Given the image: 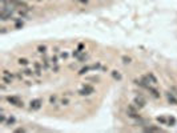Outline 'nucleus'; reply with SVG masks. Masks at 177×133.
I'll use <instances>...</instances> for the list:
<instances>
[{"label":"nucleus","mask_w":177,"mask_h":133,"mask_svg":"<svg viewBox=\"0 0 177 133\" xmlns=\"http://www.w3.org/2000/svg\"><path fill=\"white\" fill-rule=\"evenodd\" d=\"M8 1V4L11 5V7H13L15 10H27V11H33V8L35 7H32V5H29L27 3V0H7Z\"/></svg>","instance_id":"nucleus-1"},{"label":"nucleus","mask_w":177,"mask_h":133,"mask_svg":"<svg viewBox=\"0 0 177 133\" xmlns=\"http://www.w3.org/2000/svg\"><path fill=\"white\" fill-rule=\"evenodd\" d=\"M1 100H7L11 105L18 107V108H24V107H25L24 103H23V100H20L18 96H3Z\"/></svg>","instance_id":"nucleus-2"},{"label":"nucleus","mask_w":177,"mask_h":133,"mask_svg":"<svg viewBox=\"0 0 177 133\" xmlns=\"http://www.w3.org/2000/svg\"><path fill=\"white\" fill-rule=\"evenodd\" d=\"M92 93H95V88L92 85H89V84H83V87L77 90V95L83 96V97H88Z\"/></svg>","instance_id":"nucleus-3"},{"label":"nucleus","mask_w":177,"mask_h":133,"mask_svg":"<svg viewBox=\"0 0 177 133\" xmlns=\"http://www.w3.org/2000/svg\"><path fill=\"white\" fill-rule=\"evenodd\" d=\"M133 104H135L139 109L145 108V105H147V100H145L144 95H136V97L133 98Z\"/></svg>","instance_id":"nucleus-4"},{"label":"nucleus","mask_w":177,"mask_h":133,"mask_svg":"<svg viewBox=\"0 0 177 133\" xmlns=\"http://www.w3.org/2000/svg\"><path fill=\"white\" fill-rule=\"evenodd\" d=\"M43 105V100L41 98H33V100L29 101V105H28V109L29 111H39Z\"/></svg>","instance_id":"nucleus-5"},{"label":"nucleus","mask_w":177,"mask_h":133,"mask_svg":"<svg viewBox=\"0 0 177 133\" xmlns=\"http://www.w3.org/2000/svg\"><path fill=\"white\" fill-rule=\"evenodd\" d=\"M165 97H167V101L172 105H177V95L173 90H168L165 92Z\"/></svg>","instance_id":"nucleus-6"},{"label":"nucleus","mask_w":177,"mask_h":133,"mask_svg":"<svg viewBox=\"0 0 177 133\" xmlns=\"http://www.w3.org/2000/svg\"><path fill=\"white\" fill-rule=\"evenodd\" d=\"M145 90H147V92L149 93V95L152 96L153 98H155V100H159V98H160V96H161V93H160V90H159L157 88H156V87H153L152 84H150V85L148 87V88L145 89Z\"/></svg>","instance_id":"nucleus-7"},{"label":"nucleus","mask_w":177,"mask_h":133,"mask_svg":"<svg viewBox=\"0 0 177 133\" xmlns=\"http://www.w3.org/2000/svg\"><path fill=\"white\" fill-rule=\"evenodd\" d=\"M41 64H43V68H44V71H49L51 69V65H52V63H51V57H48L47 53L45 55H41Z\"/></svg>","instance_id":"nucleus-8"},{"label":"nucleus","mask_w":177,"mask_h":133,"mask_svg":"<svg viewBox=\"0 0 177 133\" xmlns=\"http://www.w3.org/2000/svg\"><path fill=\"white\" fill-rule=\"evenodd\" d=\"M142 131L144 132H164V129L160 128L159 125H148V126H144Z\"/></svg>","instance_id":"nucleus-9"},{"label":"nucleus","mask_w":177,"mask_h":133,"mask_svg":"<svg viewBox=\"0 0 177 133\" xmlns=\"http://www.w3.org/2000/svg\"><path fill=\"white\" fill-rule=\"evenodd\" d=\"M83 52H84V44H79V45H77V48H76V49L72 52V57L77 59Z\"/></svg>","instance_id":"nucleus-10"},{"label":"nucleus","mask_w":177,"mask_h":133,"mask_svg":"<svg viewBox=\"0 0 177 133\" xmlns=\"http://www.w3.org/2000/svg\"><path fill=\"white\" fill-rule=\"evenodd\" d=\"M91 71H93V69H92V65H84V67H81V68L79 69L77 75H79V76H84V75H87V73H89Z\"/></svg>","instance_id":"nucleus-11"},{"label":"nucleus","mask_w":177,"mask_h":133,"mask_svg":"<svg viewBox=\"0 0 177 133\" xmlns=\"http://www.w3.org/2000/svg\"><path fill=\"white\" fill-rule=\"evenodd\" d=\"M85 81H88V83H99V81H100V76L99 75L87 76V77H85Z\"/></svg>","instance_id":"nucleus-12"},{"label":"nucleus","mask_w":177,"mask_h":133,"mask_svg":"<svg viewBox=\"0 0 177 133\" xmlns=\"http://www.w3.org/2000/svg\"><path fill=\"white\" fill-rule=\"evenodd\" d=\"M21 72H23V75L28 76V77H33V76H35V71L31 69V68H27V67H24V69H23Z\"/></svg>","instance_id":"nucleus-13"},{"label":"nucleus","mask_w":177,"mask_h":133,"mask_svg":"<svg viewBox=\"0 0 177 133\" xmlns=\"http://www.w3.org/2000/svg\"><path fill=\"white\" fill-rule=\"evenodd\" d=\"M13 24H15V27L16 28H21L23 25H24V20H23V18H13Z\"/></svg>","instance_id":"nucleus-14"},{"label":"nucleus","mask_w":177,"mask_h":133,"mask_svg":"<svg viewBox=\"0 0 177 133\" xmlns=\"http://www.w3.org/2000/svg\"><path fill=\"white\" fill-rule=\"evenodd\" d=\"M88 59H89V55L85 53V52H83L81 55L76 59V61H77V63H85V61H88Z\"/></svg>","instance_id":"nucleus-15"},{"label":"nucleus","mask_w":177,"mask_h":133,"mask_svg":"<svg viewBox=\"0 0 177 133\" xmlns=\"http://www.w3.org/2000/svg\"><path fill=\"white\" fill-rule=\"evenodd\" d=\"M16 13L23 19H28V16H29V11L27 10H16Z\"/></svg>","instance_id":"nucleus-16"},{"label":"nucleus","mask_w":177,"mask_h":133,"mask_svg":"<svg viewBox=\"0 0 177 133\" xmlns=\"http://www.w3.org/2000/svg\"><path fill=\"white\" fill-rule=\"evenodd\" d=\"M147 76H148V79H149L150 84H153V85H157L159 80H157V77H156V76H155V75H153V73H152V72L147 73Z\"/></svg>","instance_id":"nucleus-17"},{"label":"nucleus","mask_w":177,"mask_h":133,"mask_svg":"<svg viewBox=\"0 0 177 133\" xmlns=\"http://www.w3.org/2000/svg\"><path fill=\"white\" fill-rule=\"evenodd\" d=\"M36 51H38V53H40V55H45V53L48 52V47H47L45 44L39 45V47L36 48Z\"/></svg>","instance_id":"nucleus-18"},{"label":"nucleus","mask_w":177,"mask_h":133,"mask_svg":"<svg viewBox=\"0 0 177 133\" xmlns=\"http://www.w3.org/2000/svg\"><path fill=\"white\" fill-rule=\"evenodd\" d=\"M18 64L20 67H28L29 65V60L25 57H20V59H18Z\"/></svg>","instance_id":"nucleus-19"},{"label":"nucleus","mask_w":177,"mask_h":133,"mask_svg":"<svg viewBox=\"0 0 177 133\" xmlns=\"http://www.w3.org/2000/svg\"><path fill=\"white\" fill-rule=\"evenodd\" d=\"M1 83L7 84V85H12V83H13V79L8 77V76H4V75H1Z\"/></svg>","instance_id":"nucleus-20"},{"label":"nucleus","mask_w":177,"mask_h":133,"mask_svg":"<svg viewBox=\"0 0 177 133\" xmlns=\"http://www.w3.org/2000/svg\"><path fill=\"white\" fill-rule=\"evenodd\" d=\"M0 123H1V125H5V123H7V115L4 113V109H0Z\"/></svg>","instance_id":"nucleus-21"},{"label":"nucleus","mask_w":177,"mask_h":133,"mask_svg":"<svg viewBox=\"0 0 177 133\" xmlns=\"http://www.w3.org/2000/svg\"><path fill=\"white\" fill-rule=\"evenodd\" d=\"M156 120L160 125H168V117H165V116H159Z\"/></svg>","instance_id":"nucleus-22"},{"label":"nucleus","mask_w":177,"mask_h":133,"mask_svg":"<svg viewBox=\"0 0 177 133\" xmlns=\"http://www.w3.org/2000/svg\"><path fill=\"white\" fill-rule=\"evenodd\" d=\"M59 56H60V59H61V60H64V61H67L68 59H69V52H68V51H61V52L59 53Z\"/></svg>","instance_id":"nucleus-23"},{"label":"nucleus","mask_w":177,"mask_h":133,"mask_svg":"<svg viewBox=\"0 0 177 133\" xmlns=\"http://www.w3.org/2000/svg\"><path fill=\"white\" fill-rule=\"evenodd\" d=\"M49 104H51L52 107H55L56 104H59L58 96H56V95H51V96H49Z\"/></svg>","instance_id":"nucleus-24"},{"label":"nucleus","mask_w":177,"mask_h":133,"mask_svg":"<svg viewBox=\"0 0 177 133\" xmlns=\"http://www.w3.org/2000/svg\"><path fill=\"white\" fill-rule=\"evenodd\" d=\"M111 75H112V77L115 79V80H117V81H120V80L122 79L121 73H120L119 71H112V72H111Z\"/></svg>","instance_id":"nucleus-25"},{"label":"nucleus","mask_w":177,"mask_h":133,"mask_svg":"<svg viewBox=\"0 0 177 133\" xmlns=\"http://www.w3.org/2000/svg\"><path fill=\"white\" fill-rule=\"evenodd\" d=\"M59 53H53L52 56H51V63H52V65H55V64H59Z\"/></svg>","instance_id":"nucleus-26"},{"label":"nucleus","mask_w":177,"mask_h":133,"mask_svg":"<svg viewBox=\"0 0 177 133\" xmlns=\"http://www.w3.org/2000/svg\"><path fill=\"white\" fill-rule=\"evenodd\" d=\"M59 103H60V105H61V107H68V105L71 104V103H69V98H68V97H64V96H63V98L59 101Z\"/></svg>","instance_id":"nucleus-27"},{"label":"nucleus","mask_w":177,"mask_h":133,"mask_svg":"<svg viewBox=\"0 0 177 133\" xmlns=\"http://www.w3.org/2000/svg\"><path fill=\"white\" fill-rule=\"evenodd\" d=\"M33 68H35V71H43L44 69L41 61H33Z\"/></svg>","instance_id":"nucleus-28"},{"label":"nucleus","mask_w":177,"mask_h":133,"mask_svg":"<svg viewBox=\"0 0 177 133\" xmlns=\"http://www.w3.org/2000/svg\"><path fill=\"white\" fill-rule=\"evenodd\" d=\"M3 75L8 76V77H11V79H13V80H15V73L11 72V71H8V69H3Z\"/></svg>","instance_id":"nucleus-29"},{"label":"nucleus","mask_w":177,"mask_h":133,"mask_svg":"<svg viewBox=\"0 0 177 133\" xmlns=\"http://www.w3.org/2000/svg\"><path fill=\"white\" fill-rule=\"evenodd\" d=\"M15 123H16V118L13 117V116H8V117H7V123H5V125H13Z\"/></svg>","instance_id":"nucleus-30"},{"label":"nucleus","mask_w":177,"mask_h":133,"mask_svg":"<svg viewBox=\"0 0 177 133\" xmlns=\"http://www.w3.org/2000/svg\"><path fill=\"white\" fill-rule=\"evenodd\" d=\"M15 80H19V81H23V80H24V75H23L21 71H19V72H15Z\"/></svg>","instance_id":"nucleus-31"},{"label":"nucleus","mask_w":177,"mask_h":133,"mask_svg":"<svg viewBox=\"0 0 177 133\" xmlns=\"http://www.w3.org/2000/svg\"><path fill=\"white\" fill-rule=\"evenodd\" d=\"M101 68H103V64L100 63V61H96L95 64H92V69L93 71H101Z\"/></svg>","instance_id":"nucleus-32"},{"label":"nucleus","mask_w":177,"mask_h":133,"mask_svg":"<svg viewBox=\"0 0 177 133\" xmlns=\"http://www.w3.org/2000/svg\"><path fill=\"white\" fill-rule=\"evenodd\" d=\"M175 125H176V118L169 116L168 117V126H175Z\"/></svg>","instance_id":"nucleus-33"},{"label":"nucleus","mask_w":177,"mask_h":133,"mask_svg":"<svg viewBox=\"0 0 177 133\" xmlns=\"http://www.w3.org/2000/svg\"><path fill=\"white\" fill-rule=\"evenodd\" d=\"M121 61H122L124 64H131V63H132V59L128 57V56H122V57H121Z\"/></svg>","instance_id":"nucleus-34"},{"label":"nucleus","mask_w":177,"mask_h":133,"mask_svg":"<svg viewBox=\"0 0 177 133\" xmlns=\"http://www.w3.org/2000/svg\"><path fill=\"white\" fill-rule=\"evenodd\" d=\"M75 95V92H72V90H67V92H63V96L64 97H69V96H73Z\"/></svg>","instance_id":"nucleus-35"},{"label":"nucleus","mask_w":177,"mask_h":133,"mask_svg":"<svg viewBox=\"0 0 177 133\" xmlns=\"http://www.w3.org/2000/svg\"><path fill=\"white\" fill-rule=\"evenodd\" d=\"M51 69H52V72H53V73H58L59 71H60L59 64H55V65H52V68H51Z\"/></svg>","instance_id":"nucleus-36"},{"label":"nucleus","mask_w":177,"mask_h":133,"mask_svg":"<svg viewBox=\"0 0 177 133\" xmlns=\"http://www.w3.org/2000/svg\"><path fill=\"white\" fill-rule=\"evenodd\" d=\"M35 71V69H33ZM41 75H43V71H35V76L36 77H41Z\"/></svg>","instance_id":"nucleus-37"},{"label":"nucleus","mask_w":177,"mask_h":133,"mask_svg":"<svg viewBox=\"0 0 177 133\" xmlns=\"http://www.w3.org/2000/svg\"><path fill=\"white\" fill-rule=\"evenodd\" d=\"M53 53H60V52H61V51H60V48L59 47H53Z\"/></svg>","instance_id":"nucleus-38"},{"label":"nucleus","mask_w":177,"mask_h":133,"mask_svg":"<svg viewBox=\"0 0 177 133\" xmlns=\"http://www.w3.org/2000/svg\"><path fill=\"white\" fill-rule=\"evenodd\" d=\"M75 1H77V3H80V4H87L89 0H75Z\"/></svg>","instance_id":"nucleus-39"},{"label":"nucleus","mask_w":177,"mask_h":133,"mask_svg":"<svg viewBox=\"0 0 177 133\" xmlns=\"http://www.w3.org/2000/svg\"><path fill=\"white\" fill-rule=\"evenodd\" d=\"M0 88H1V90H3V92H4V90H5V89H7V84L1 83V87H0Z\"/></svg>","instance_id":"nucleus-40"},{"label":"nucleus","mask_w":177,"mask_h":133,"mask_svg":"<svg viewBox=\"0 0 177 133\" xmlns=\"http://www.w3.org/2000/svg\"><path fill=\"white\" fill-rule=\"evenodd\" d=\"M15 132H18V133H20V132H27L24 128H18V129H15Z\"/></svg>","instance_id":"nucleus-41"},{"label":"nucleus","mask_w":177,"mask_h":133,"mask_svg":"<svg viewBox=\"0 0 177 133\" xmlns=\"http://www.w3.org/2000/svg\"><path fill=\"white\" fill-rule=\"evenodd\" d=\"M170 90H173V92H175V93H176V95H177V87H175V85H172V87H170Z\"/></svg>","instance_id":"nucleus-42"},{"label":"nucleus","mask_w":177,"mask_h":133,"mask_svg":"<svg viewBox=\"0 0 177 133\" xmlns=\"http://www.w3.org/2000/svg\"><path fill=\"white\" fill-rule=\"evenodd\" d=\"M5 33H7V28L3 27V28H1V35H5Z\"/></svg>","instance_id":"nucleus-43"},{"label":"nucleus","mask_w":177,"mask_h":133,"mask_svg":"<svg viewBox=\"0 0 177 133\" xmlns=\"http://www.w3.org/2000/svg\"><path fill=\"white\" fill-rule=\"evenodd\" d=\"M101 71H103V72H107V71H108V67H104V65H103Z\"/></svg>","instance_id":"nucleus-44"},{"label":"nucleus","mask_w":177,"mask_h":133,"mask_svg":"<svg viewBox=\"0 0 177 133\" xmlns=\"http://www.w3.org/2000/svg\"><path fill=\"white\" fill-rule=\"evenodd\" d=\"M31 84H32V83H31V81H25V85H27V87H29Z\"/></svg>","instance_id":"nucleus-45"},{"label":"nucleus","mask_w":177,"mask_h":133,"mask_svg":"<svg viewBox=\"0 0 177 133\" xmlns=\"http://www.w3.org/2000/svg\"><path fill=\"white\" fill-rule=\"evenodd\" d=\"M35 1H38V3H40V1H41V0H35Z\"/></svg>","instance_id":"nucleus-46"}]
</instances>
